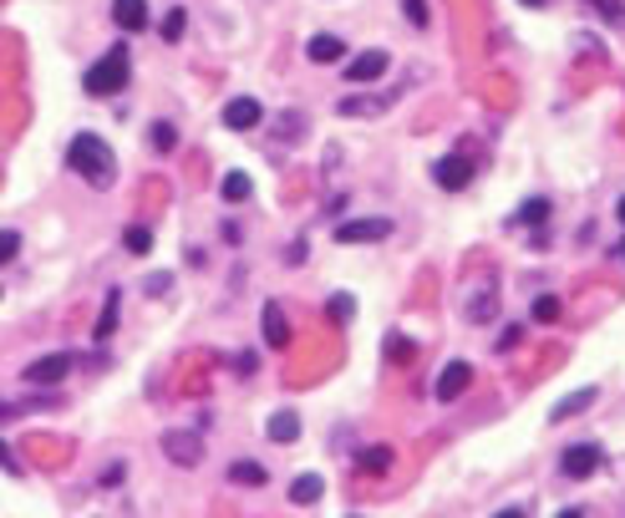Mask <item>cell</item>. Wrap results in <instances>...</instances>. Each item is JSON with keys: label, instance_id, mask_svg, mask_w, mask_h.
I'll return each instance as SVG.
<instances>
[{"label": "cell", "instance_id": "6", "mask_svg": "<svg viewBox=\"0 0 625 518\" xmlns=\"http://www.w3.org/2000/svg\"><path fill=\"white\" fill-rule=\"evenodd\" d=\"M565 478H589V473H601V447H589V443H575L565 447Z\"/></svg>", "mask_w": 625, "mask_h": 518}, {"label": "cell", "instance_id": "31", "mask_svg": "<svg viewBox=\"0 0 625 518\" xmlns=\"http://www.w3.org/2000/svg\"><path fill=\"white\" fill-rule=\"evenodd\" d=\"M0 468H6V473H21V463L11 458V447H6V443H0Z\"/></svg>", "mask_w": 625, "mask_h": 518}, {"label": "cell", "instance_id": "9", "mask_svg": "<svg viewBox=\"0 0 625 518\" xmlns=\"http://www.w3.org/2000/svg\"><path fill=\"white\" fill-rule=\"evenodd\" d=\"M72 372V356L67 351H57V356H41V362H31V372H26V382H37V386H51L61 382V376Z\"/></svg>", "mask_w": 625, "mask_h": 518}, {"label": "cell", "instance_id": "25", "mask_svg": "<svg viewBox=\"0 0 625 518\" xmlns=\"http://www.w3.org/2000/svg\"><path fill=\"white\" fill-rule=\"evenodd\" d=\"M173 143H179V133H173V122H153V148H158V153H169Z\"/></svg>", "mask_w": 625, "mask_h": 518}, {"label": "cell", "instance_id": "4", "mask_svg": "<svg viewBox=\"0 0 625 518\" xmlns=\"http://www.w3.org/2000/svg\"><path fill=\"white\" fill-rule=\"evenodd\" d=\"M433 179H437V189L457 193V189H468V183H473V163H468L463 153H447L443 163L433 169Z\"/></svg>", "mask_w": 625, "mask_h": 518}, {"label": "cell", "instance_id": "8", "mask_svg": "<svg viewBox=\"0 0 625 518\" xmlns=\"http://www.w3.org/2000/svg\"><path fill=\"white\" fill-rule=\"evenodd\" d=\"M260 118H265V112H260V102H254V97H234V102L224 108V122L234 128V133H250V128H260Z\"/></svg>", "mask_w": 625, "mask_h": 518}, {"label": "cell", "instance_id": "7", "mask_svg": "<svg viewBox=\"0 0 625 518\" xmlns=\"http://www.w3.org/2000/svg\"><path fill=\"white\" fill-rule=\"evenodd\" d=\"M386 67H392V57H386V51H361V57L346 67V77H351V87H361V82H376Z\"/></svg>", "mask_w": 625, "mask_h": 518}, {"label": "cell", "instance_id": "22", "mask_svg": "<svg viewBox=\"0 0 625 518\" xmlns=\"http://www.w3.org/2000/svg\"><path fill=\"white\" fill-rule=\"evenodd\" d=\"M229 478H234V483H265V468H260V463H234V468H229Z\"/></svg>", "mask_w": 625, "mask_h": 518}, {"label": "cell", "instance_id": "14", "mask_svg": "<svg viewBox=\"0 0 625 518\" xmlns=\"http://www.w3.org/2000/svg\"><path fill=\"white\" fill-rule=\"evenodd\" d=\"M589 402H595V386H585V392H575V397H565V402H554L550 417H554V423H565V417H579Z\"/></svg>", "mask_w": 625, "mask_h": 518}, {"label": "cell", "instance_id": "32", "mask_svg": "<svg viewBox=\"0 0 625 518\" xmlns=\"http://www.w3.org/2000/svg\"><path fill=\"white\" fill-rule=\"evenodd\" d=\"M331 315H336V321H346V315H351V301H346V295H341V301H331Z\"/></svg>", "mask_w": 625, "mask_h": 518}, {"label": "cell", "instance_id": "33", "mask_svg": "<svg viewBox=\"0 0 625 518\" xmlns=\"http://www.w3.org/2000/svg\"><path fill=\"white\" fill-rule=\"evenodd\" d=\"M493 518H524V508H504V514H493Z\"/></svg>", "mask_w": 625, "mask_h": 518}, {"label": "cell", "instance_id": "5", "mask_svg": "<svg viewBox=\"0 0 625 518\" xmlns=\"http://www.w3.org/2000/svg\"><path fill=\"white\" fill-rule=\"evenodd\" d=\"M468 386H473V366L468 362H447L433 392H437V402H457L463 392H468Z\"/></svg>", "mask_w": 625, "mask_h": 518}, {"label": "cell", "instance_id": "27", "mask_svg": "<svg viewBox=\"0 0 625 518\" xmlns=\"http://www.w3.org/2000/svg\"><path fill=\"white\" fill-rule=\"evenodd\" d=\"M183 37V11H169V21H163V41H179Z\"/></svg>", "mask_w": 625, "mask_h": 518}, {"label": "cell", "instance_id": "23", "mask_svg": "<svg viewBox=\"0 0 625 518\" xmlns=\"http://www.w3.org/2000/svg\"><path fill=\"white\" fill-rule=\"evenodd\" d=\"M356 112H382V102H366V97H341V118H356Z\"/></svg>", "mask_w": 625, "mask_h": 518}, {"label": "cell", "instance_id": "13", "mask_svg": "<svg viewBox=\"0 0 625 518\" xmlns=\"http://www.w3.org/2000/svg\"><path fill=\"white\" fill-rule=\"evenodd\" d=\"M392 458H397L392 447H366V453L356 458V468H361V473H372V478H382V473L392 468Z\"/></svg>", "mask_w": 625, "mask_h": 518}, {"label": "cell", "instance_id": "17", "mask_svg": "<svg viewBox=\"0 0 625 518\" xmlns=\"http://www.w3.org/2000/svg\"><path fill=\"white\" fill-rule=\"evenodd\" d=\"M270 437H280V443H295V437H301V417H295V412H280V417H270Z\"/></svg>", "mask_w": 625, "mask_h": 518}, {"label": "cell", "instance_id": "2", "mask_svg": "<svg viewBox=\"0 0 625 518\" xmlns=\"http://www.w3.org/2000/svg\"><path fill=\"white\" fill-rule=\"evenodd\" d=\"M82 87H87L92 97H112V92H122V87H128V47H112L108 57L97 61V67H87Z\"/></svg>", "mask_w": 625, "mask_h": 518}, {"label": "cell", "instance_id": "21", "mask_svg": "<svg viewBox=\"0 0 625 518\" xmlns=\"http://www.w3.org/2000/svg\"><path fill=\"white\" fill-rule=\"evenodd\" d=\"M534 321H540V326L560 321V301H554V295H540V301H534Z\"/></svg>", "mask_w": 625, "mask_h": 518}, {"label": "cell", "instance_id": "12", "mask_svg": "<svg viewBox=\"0 0 625 518\" xmlns=\"http://www.w3.org/2000/svg\"><path fill=\"white\" fill-rule=\"evenodd\" d=\"M112 16H118L122 31H143L148 26V0H112Z\"/></svg>", "mask_w": 625, "mask_h": 518}, {"label": "cell", "instance_id": "20", "mask_svg": "<svg viewBox=\"0 0 625 518\" xmlns=\"http://www.w3.org/2000/svg\"><path fill=\"white\" fill-rule=\"evenodd\" d=\"M544 219H550V199H530L518 209V224H544Z\"/></svg>", "mask_w": 625, "mask_h": 518}, {"label": "cell", "instance_id": "16", "mask_svg": "<svg viewBox=\"0 0 625 518\" xmlns=\"http://www.w3.org/2000/svg\"><path fill=\"white\" fill-rule=\"evenodd\" d=\"M112 331H118V290L108 295V305H102V315H97V341H112Z\"/></svg>", "mask_w": 625, "mask_h": 518}, {"label": "cell", "instance_id": "34", "mask_svg": "<svg viewBox=\"0 0 625 518\" xmlns=\"http://www.w3.org/2000/svg\"><path fill=\"white\" fill-rule=\"evenodd\" d=\"M560 518H585V514H560Z\"/></svg>", "mask_w": 625, "mask_h": 518}, {"label": "cell", "instance_id": "10", "mask_svg": "<svg viewBox=\"0 0 625 518\" xmlns=\"http://www.w3.org/2000/svg\"><path fill=\"white\" fill-rule=\"evenodd\" d=\"M260 331H265V346H275V351L290 346V326H285V315H280V305L260 311Z\"/></svg>", "mask_w": 625, "mask_h": 518}, {"label": "cell", "instance_id": "35", "mask_svg": "<svg viewBox=\"0 0 625 518\" xmlns=\"http://www.w3.org/2000/svg\"><path fill=\"white\" fill-rule=\"evenodd\" d=\"M621 219H625V199H621Z\"/></svg>", "mask_w": 625, "mask_h": 518}, {"label": "cell", "instance_id": "18", "mask_svg": "<svg viewBox=\"0 0 625 518\" xmlns=\"http://www.w3.org/2000/svg\"><path fill=\"white\" fill-rule=\"evenodd\" d=\"M219 193H224L229 204H244V199H250V179H244V173H224V183H219Z\"/></svg>", "mask_w": 625, "mask_h": 518}, {"label": "cell", "instance_id": "24", "mask_svg": "<svg viewBox=\"0 0 625 518\" xmlns=\"http://www.w3.org/2000/svg\"><path fill=\"white\" fill-rule=\"evenodd\" d=\"M122 240H128V250H133V254H148V250H153V234H148L143 224H133V230L122 234Z\"/></svg>", "mask_w": 625, "mask_h": 518}, {"label": "cell", "instance_id": "1", "mask_svg": "<svg viewBox=\"0 0 625 518\" xmlns=\"http://www.w3.org/2000/svg\"><path fill=\"white\" fill-rule=\"evenodd\" d=\"M67 163H72L77 173H82L92 189H112V179H118V163H112V148L102 143L97 133H77L72 148H67Z\"/></svg>", "mask_w": 625, "mask_h": 518}, {"label": "cell", "instance_id": "29", "mask_svg": "<svg viewBox=\"0 0 625 518\" xmlns=\"http://www.w3.org/2000/svg\"><path fill=\"white\" fill-rule=\"evenodd\" d=\"M407 21L412 26H427V0H407Z\"/></svg>", "mask_w": 625, "mask_h": 518}, {"label": "cell", "instance_id": "11", "mask_svg": "<svg viewBox=\"0 0 625 518\" xmlns=\"http://www.w3.org/2000/svg\"><path fill=\"white\" fill-rule=\"evenodd\" d=\"M163 447H169V458H173V463H183V468H193V463L204 458L199 437H189V433H169V437H163Z\"/></svg>", "mask_w": 625, "mask_h": 518}, {"label": "cell", "instance_id": "3", "mask_svg": "<svg viewBox=\"0 0 625 518\" xmlns=\"http://www.w3.org/2000/svg\"><path fill=\"white\" fill-rule=\"evenodd\" d=\"M386 234H392L386 219H346V224H336L341 244H372V240H386Z\"/></svg>", "mask_w": 625, "mask_h": 518}, {"label": "cell", "instance_id": "30", "mask_svg": "<svg viewBox=\"0 0 625 518\" xmlns=\"http://www.w3.org/2000/svg\"><path fill=\"white\" fill-rule=\"evenodd\" d=\"M468 315H473V321H488V315H493V295H483V301H473V305H468Z\"/></svg>", "mask_w": 625, "mask_h": 518}, {"label": "cell", "instance_id": "15", "mask_svg": "<svg viewBox=\"0 0 625 518\" xmlns=\"http://www.w3.org/2000/svg\"><path fill=\"white\" fill-rule=\"evenodd\" d=\"M321 494H325V483L315 478V473H305V478H295V488H290V498H295V504H321Z\"/></svg>", "mask_w": 625, "mask_h": 518}, {"label": "cell", "instance_id": "37", "mask_svg": "<svg viewBox=\"0 0 625 518\" xmlns=\"http://www.w3.org/2000/svg\"><path fill=\"white\" fill-rule=\"evenodd\" d=\"M530 6H544V0H530Z\"/></svg>", "mask_w": 625, "mask_h": 518}, {"label": "cell", "instance_id": "38", "mask_svg": "<svg viewBox=\"0 0 625 518\" xmlns=\"http://www.w3.org/2000/svg\"><path fill=\"white\" fill-rule=\"evenodd\" d=\"M621 254H625V244H621Z\"/></svg>", "mask_w": 625, "mask_h": 518}, {"label": "cell", "instance_id": "19", "mask_svg": "<svg viewBox=\"0 0 625 518\" xmlns=\"http://www.w3.org/2000/svg\"><path fill=\"white\" fill-rule=\"evenodd\" d=\"M311 61H341V41L336 37H311Z\"/></svg>", "mask_w": 625, "mask_h": 518}, {"label": "cell", "instance_id": "28", "mask_svg": "<svg viewBox=\"0 0 625 518\" xmlns=\"http://www.w3.org/2000/svg\"><path fill=\"white\" fill-rule=\"evenodd\" d=\"M386 356H397V362H407V356H412V341L392 336V341H386Z\"/></svg>", "mask_w": 625, "mask_h": 518}, {"label": "cell", "instance_id": "26", "mask_svg": "<svg viewBox=\"0 0 625 518\" xmlns=\"http://www.w3.org/2000/svg\"><path fill=\"white\" fill-rule=\"evenodd\" d=\"M16 250H21V234H16V230H0V265H11Z\"/></svg>", "mask_w": 625, "mask_h": 518}, {"label": "cell", "instance_id": "36", "mask_svg": "<svg viewBox=\"0 0 625 518\" xmlns=\"http://www.w3.org/2000/svg\"><path fill=\"white\" fill-rule=\"evenodd\" d=\"M595 6H611V0H595Z\"/></svg>", "mask_w": 625, "mask_h": 518}]
</instances>
